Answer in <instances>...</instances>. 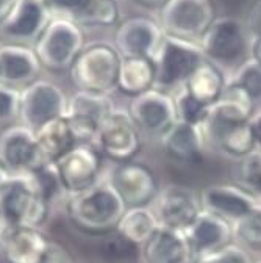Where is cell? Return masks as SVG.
<instances>
[{"instance_id": "cell-40", "label": "cell", "mask_w": 261, "mask_h": 263, "mask_svg": "<svg viewBox=\"0 0 261 263\" xmlns=\"http://www.w3.org/2000/svg\"><path fill=\"white\" fill-rule=\"evenodd\" d=\"M250 53L255 61H258L261 64V33L258 35H253L252 41H250Z\"/></svg>"}, {"instance_id": "cell-35", "label": "cell", "mask_w": 261, "mask_h": 263, "mask_svg": "<svg viewBox=\"0 0 261 263\" xmlns=\"http://www.w3.org/2000/svg\"><path fill=\"white\" fill-rule=\"evenodd\" d=\"M21 91L0 83V125L19 119Z\"/></svg>"}, {"instance_id": "cell-25", "label": "cell", "mask_w": 261, "mask_h": 263, "mask_svg": "<svg viewBox=\"0 0 261 263\" xmlns=\"http://www.w3.org/2000/svg\"><path fill=\"white\" fill-rule=\"evenodd\" d=\"M35 135L44 164H55L63 155L80 144L66 116L43 125Z\"/></svg>"}, {"instance_id": "cell-37", "label": "cell", "mask_w": 261, "mask_h": 263, "mask_svg": "<svg viewBox=\"0 0 261 263\" xmlns=\"http://www.w3.org/2000/svg\"><path fill=\"white\" fill-rule=\"evenodd\" d=\"M41 263H75V261L72 255L66 251V248H63L55 241H49L46 252L41 258Z\"/></svg>"}, {"instance_id": "cell-5", "label": "cell", "mask_w": 261, "mask_h": 263, "mask_svg": "<svg viewBox=\"0 0 261 263\" xmlns=\"http://www.w3.org/2000/svg\"><path fill=\"white\" fill-rule=\"evenodd\" d=\"M83 47L85 38L80 25L63 17H52L33 50L46 69L64 71L71 68Z\"/></svg>"}, {"instance_id": "cell-24", "label": "cell", "mask_w": 261, "mask_h": 263, "mask_svg": "<svg viewBox=\"0 0 261 263\" xmlns=\"http://www.w3.org/2000/svg\"><path fill=\"white\" fill-rule=\"evenodd\" d=\"M253 116L252 97L235 82L227 83L220 99L208 110V118L204 125H224L249 122Z\"/></svg>"}, {"instance_id": "cell-29", "label": "cell", "mask_w": 261, "mask_h": 263, "mask_svg": "<svg viewBox=\"0 0 261 263\" xmlns=\"http://www.w3.org/2000/svg\"><path fill=\"white\" fill-rule=\"evenodd\" d=\"M158 227V219L149 207H132L124 212L116 230L128 243L143 246Z\"/></svg>"}, {"instance_id": "cell-21", "label": "cell", "mask_w": 261, "mask_h": 263, "mask_svg": "<svg viewBox=\"0 0 261 263\" xmlns=\"http://www.w3.org/2000/svg\"><path fill=\"white\" fill-rule=\"evenodd\" d=\"M204 210L238 221L256 207L255 197L239 185H211L200 194Z\"/></svg>"}, {"instance_id": "cell-1", "label": "cell", "mask_w": 261, "mask_h": 263, "mask_svg": "<svg viewBox=\"0 0 261 263\" xmlns=\"http://www.w3.org/2000/svg\"><path fill=\"white\" fill-rule=\"evenodd\" d=\"M50 213V201L35 174L11 176L0 186V241L21 227L43 226Z\"/></svg>"}, {"instance_id": "cell-10", "label": "cell", "mask_w": 261, "mask_h": 263, "mask_svg": "<svg viewBox=\"0 0 261 263\" xmlns=\"http://www.w3.org/2000/svg\"><path fill=\"white\" fill-rule=\"evenodd\" d=\"M52 166L61 191L68 196L77 194L101 182L102 154L91 144H78Z\"/></svg>"}, {"instance_id": "cell-12", "label": "cell", "mask_w": 261, "mask_h": 263, "mask_svg": "<svg viewBox=\"0 0 261 263\" xmlns=\"http://www.w3.org/2000/svg\"><path fill=\"white\" fill-rule=\"evenodd\" d=\"M199 46L213 63L236 61L247 49V25L232 16L216 17L199 40Z\"/></svg>"}, {"instance_id": "cell-43", "label": "cell", "mask_w": 261, "mask_h": 263, "mask_svg": "<svg viewBox=\"0 0 261 263\" xmlns=\"http://www.w3.org/2000/svg\"><path fill=\"white\" fill-rule=\"evenodd\" d=\"M10 177H11V176H10V174L2 168V164H0V186H2V185H4Z\"/></svg>"}, {"instance_id": "cell-16", "label": "cell", "mask_w": 261, "mask_h": 263, "mask_svg": "<svg viewBox=\"0 0 261 263\" xmlns=\"http://www.w3.org/2000/svg\"><path fill=\"white\" fill-rule=\"evenodd\" d=\"M114 110L108 94L77 91L68 102L66 118L71 122L80 144L94 141V137L105 118Z\"/></svg>"}, {"instance_id": "cell-23", "label": "cell", "mask_w": 261, "mask_h": 263, "mask_svg": "<svg viewBox=\"0 0 261 263\" xmlns=\"http://www.w3.org/2000/svg\"><path fill=\"white\" fill-rule=\"evenodd\" d=\"M161 144L166 155L178 163L197 164L204 158V138L197 125L175 121L161 135Z\"/></svg>"}, {"instance_id": "cell-14", "label": "cell", "mask_w": 261, "mask_h": 263, "mask_svg": "<svg viewBox=\"0 0 261 263\" xmlns=\"http://www.w3.org/2000/svg\"><path fill=\"white\" fill-rule=\"evenodd\" d=\"M155 216L161 227L185 230L204 212L200 194L183 185H169L158 193Z\"/></svg>"}, {"instance_id": "cell-26", "label": "cell", "mask_w": 261, "mask_h": 263, "mask_svg": "<svg viewBox=\"0 0 261 263\" xmlns=\"http://www.w3.org/2000/svg\"><path fill=\"white\" fill-rule=\"evenodd\" d=\"M49 241L39 229L21 227L0 241V245L8 263H41Z\"/></svg>"}, {"instance_id": "cell-31", "label": "cell", "mask_w": 261, "mask_h": 263, "mask_svg": "<svg viewBox=\"0 0 261 263\" xmlns=\"http://www.w3.org/2000/svg\"><path fill=\"white\" fill-rule=\"evenodd\" d=\"M236 180L253 197L261 194V151L255 149L241 157L236 168Z\"/></svg>"}, {"instance_id": "cell-36", "label": "cell", "mask_w": 261, "mask_h": 263, "mask_svg": "<svg viewBox=\"0 0 261 263\" xmlns=\"http://www.w3.org/2000/svg\"><path fill=\"white\" fill-rule=\"evenodd\" d=\"M199 263H253V261L247 254V251L235 245H228L224 249L200 258Z\"/></svg>"}, {"instance_id": "cell-41", "label": "cell", "mask_w": 261, "mask_h": 263, "mask_svg": "<svg viewBox=\"0 0 261 263\" xmlns=\"http://www.w3.org/2000/svg\"><path fill=\"white\" fill-rule=\"evenodd\" d=\"M13 4H14V0H0V21L7 16Z\"/></svg>"}, {"instance_id": "cell-13", "label": "cell", "mask_w": 261, "mask_h": 263, "mask_svg": "<svg viewBox=\"0 0 261 263\" xmlns=\"http://www.w3.org/2000/svg\"><path fill=\"white\" fill-rule=\"evenodd\" d=\"M108 182L127 209L147 207L158 196V182L153 171L138 161L119 163Z\"/></svg>"}, {"instance_id": "cell-28", "label": "cell", "mask_w": 261, "mask_h": 263, "mask_svg": "<svg viewBox=\"0 0 261 263\" xmlns=\"http://www.w3.org/2000/svg\"><path fill=\"white\" fill-rule=\"evenodd\" d=\"M155 64L152 58H122L117 85L127 96H139L155 88Z\"/></svg>"}, {"instance_id": "cell-2", "label": "cell", "mask_w": 261, "mask_h": 263, "mask_svg": "<svg viewBox=\"0 0 261 263\" xmlns=\"http://www.w3.org/2000/svg\"><path fill=\"white\" fill-rule=\"evenodd\" d=\"M127 207L108 180H101L91 188L68 196L66 212L72 224L91 235L116 230Z\"/></svg>"}, {"instance_id": "cell-19", "label": "cell", "mask_w": 261, "mask_h": 263, "mask_svg": "<svg viewBox=\"0 0 261 263\" xmlns=\"http://www.w3.org/2000/svg\"><path fill=\"white\" fill-rule=\"evenodd\" d=\"M183 234L192 254L200 260L232 245L233 229L227 219L204 210Z\"/></svg>"}, {"instance_id": "cell-6", "label": "cell", "mask_w": 261, "mask_h": 263, "mask_svg": "<svg viewBox=\"0 0 261 263\" xmlns=\"http://www.w3.org/2000/svg\"><path fill=\"white\" fill-rule=\"evenodd\" d=\"M214 0H168L159 10V27L165 35L199 41L216 19Z\"/></svg>"}, {"instance_id": "cell-7", "label": "cell", "mask_w": 261, "mask_h": 263, "mask_svg": "<svg viewBox=\"0 0 261 263\" xmlns=\"http://www.w3.org/2000/svg\"><path fill=\"white\" fill-rule=\"evenodd\" d=\"M68 102V96L59 86L47 80H36L21 91L19 119L22 125L36 132L43 125L66 116Z\"/></svg>"}, {"instance_id": "cell-44", "label": "cell", "mask_w": 261, "mask_h": 263, "mask_svg": "<svg viewBox=\"0 0 261 263\" xmlns=\"http://www.w3.org/2000/svg\"><path fill=\"white\" fill-rule=\"evenodd\" d=\"M255 263H261V260H258V261H255Z\"/></svg>"}, {"instance_id": "cell-22", "label": "cell", "mask_w": 261, "mask_h": 263, "mask_svg": "<svg viewBox=\"0 0 261 263\" xmlns=\"http://www.w3.org/2000/svg\"><path fill=\"white\" fill-rule=\"evenodd\" d=\"M141 248L146 263H199L185 234L168 227L159 226Z\"/></svg>"}, {"instance_id": "cell-42", "label": "cell", "mask_w": 261, "mask_h": 263, "mask_svg": "<svg viewBox=\"0 0 261 263\" xmlns=\"http://www.w3.org/2000/svg\"><path fill=\"white\" fill-rule=\"evenodd\" d=\"M136 2H139L146 7H163L168 0H136Z\"/></svg>"}, {"instance_id": "cell-11", "label": "cell", "mask_w": 261, "mask_h": 263, "mask_svg": "<svg viewBox=\"0 0 261 263\" xmlns=\"http://www.w3.org/2000/svg\"><path fill=\"white\" fill-rule=\"evenodd\" d=\"M52 14L43 0H14L7 16L0 21V36L8 44L36 43Z\"/></svg>"}, {"instance_id": "cell-39", "label": "cell", "mask_w": 261, "mask_h": 263, "mask_svg": "<svg viewBox=\"0 0 261 263\" xmlns=\"http://www.w3.org/2000/svg\"><path fill=\"white\" fill-rule=\"evenodd\" d=\"M249 125H250V130H252V135H253L255 144L261 147V113L253 115V116L249 119Z\"/></svg>"}, {"instance_id": "cell-27", "label": "cell", "mask_w": 261, "mask_h": 263, "mask_svg": "<svg viewBox=\"0 0 261 263\" xmlns=\"http://www.w3.org/2000/svg\"><path fill=\"white\" fill-rule=\"evenodd\" d=\"M225 85V77L220 68L216 63L205 58L199 68L186 80L183 89L189 96H192L197 102L211 107L220 99Z\"/></svg>"}, {"instance_id": "cell-15", "label": "cell", "mask_w": 261, "mask_h": 263, "mask_svg": "<svg viewBox=\"0 0 261 263\" xmlns=\"http://www.w3.org/2000/svg\"><path fill=\"white\" fill-rule=\"evenodd\" d=\"M165 38L158 22L133 16L122 21L114 35V47L122 58H152Z\"/></svg>"}, {"instance_id": "cell-3", "label": "cell", "mask_w": 261, "mask_h": 263, "mask_svg": "<svg viewBox=\"0 0 261 263\" xmlns=\"http://www.w3.org/2000/svg\"><path fill=\"white\" fill-rule=\"evenodd\" d=\"M121 61L122 57L111 44L85 46L69 68L71 80L78 91L108 94L117 85Z\"/></svg>"}, {"instance_id": "cell-4", "label": "cell", "mask_w": 261, "mask_h": 263, "mask_svg": "<svg viewBox=\"0 0 261 263\" xmlns=\"http://www.w3.org/2000/svg\"><path fill=\"white\" fill-rule=\"evenodd\" d=\"M204 60L205 55L199 43L165 35L153 57L156 72L155 88L166 91L183 86Z\"/></svg>"}, {"instance_id": "cell-30", "label": "cell", "mask_w": 261, "mask_h": 263, "mask_svg": "<svg viewBox=\"0 0 261 263\" xmlns=\"http://www.w3.org/2000/svg\"><path fill=\"white\" fill-rule=\"evenodd\" d=\"M211 138L219 147L233 157H244L255 151L256 144L252 135L249 122L241 124H224V125H207Z\"/></svg>"}, {"instance_id": "cell-34", "label": "cell", "mask_w": 261, "mask_h": 263, "mask_svg": "<svg viewBox=\"0 0 261 263\" xmlns=\"http://www.w3.org/2000/svg\"><path fill=\"white\" fill-rule=\"evenodd\" d=\"M233 82L252 97L253 102L259 101L261 99V64L255 61L253 58L247 60L238 69Z\"/></svg>"}, {"instance_id": "cell-9", "label": "cell", "mask_w": 261, "mask_h": 263, "mask_svg": "<svg viewBox=\"0 0 261 263\" xmlns=\"http://www.w3.org/2000/svg\"><path fill=\"white\" fill-rule=\"evenodd\" d=\"M0 164L10 176L33 174L43 168L35 132L22 124L7 127L0 134Z\"/></svg>"}, {"instance_id": "cell-38", "label": "cell", "mask_w": 261, "mask_h": 263, "mask_svg": "<svg viewBox=\"0 0 261 263\" xmlns=\"http://www.w3.org/2000/svg\"><path fill=\"white\" fill-rule=\"evenodd\" d=\"M247 27L253 31V35L261 33V0H256L255 5L252 7L247 19Z\"/></svg>"}, {"instance_id": "cell-8", "label": "cell", "mask_w": 261, "mask_h": 263, "mask_svg": "<svg viewBox=\"0 0 261 263\" xmlns=\"http://www.w3.org/2000/svg\"><path fill=\"white\" fill-rule=\"evenodd\" d=\"M92 143L97 151L113 161L125 163L132 161L139 152L141 135L128 111L114 108L101 124Z\"/></svg>"}, {"instance_id": "cell-18", "label": "cell", "mask_w": 261, "mask_h": 263, "mask_svg": "<svg viewBox=\"0 0 261 263\" xmlns=\"http://www.w3.org/2000/svg\"><path fill=\"white\" fill-rule=\"evenodd\" d=\"M52 17L77 25H113L119 21L116 0H43Z\"/></svg>"}, {"instance_id": "cell-33", "label": "cell", "mask_w": 261, "mask_h": 263, "mask_svg": "<svg viewBox=\"0 0 261 263\" xmlns=\"http://www.w3.org/2000/svg\"><path fill=\"white\" fill-rule=\"evenodd\" d=\"M235 235L241 243L252 249L261 248V209L256 205L252 212L235 222Z\"/></svg>"}, {"instance_id": "cell-20", "label": "cell", "mask_w": 261, "mask_h": 263, "mask_svg": "<svg viewBox=\"0 0 261 263\" xmlns=\"http://www.w3.org/2000/svg\"><path fill=\"white\" fill-rule=\"evenodd\" d=\"M41 63L33 49L22 44L0 47V83L10 88H25L38 80Z\"/></svg>"}, {"instance_id": "cell-32", "label": "cell", "mask_w": 261, "mask_h": 263, "mask_svg": "<svg viewBox=\"0 0 261 263\" xmlns=\"http://www.w3.org/2000/svg\"><path fill=\"white\" fill-rule=\"evenodd\" d=\"M175 101V111H177V121L202 127L208 118L210 107L197 102L192 96H189L185 89L178 92V96L174 99Z\"/></svg>"}, {"instance_id": "cell-17", "label": "cell", "mask_w": 261, "mask_h": 263, "mask_svg": "<svg viewBox=\"0 0 261 263\" xmlns=\"http://www.w3.org/2000/svg\"><path fill=\"white\" fill-rule=\"evenodd\" d=\"M128 115L139 130L161 137L177 121L175 101L166 91L152 88L132 99Z\"/></svg>"}]
</instances>
